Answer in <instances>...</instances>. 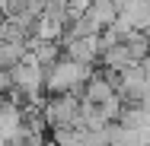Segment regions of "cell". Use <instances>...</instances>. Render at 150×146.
Masks as SVG:
<instances>
[{
  "instance_id": "obj_1",
  "label": "cell",
  "mask_w": 150,
  "mask_h": 146,
  "mask_svg": "<svg viewBox=\"0 0 150 146\" xmlns=\"http://www.w3.org/2000/svg\"><path fill=\"white\" fill-rule=\"evenodd\" d=\"M51 73H45V89L51 95H64V92H77L80 86L90 83V64H80V60H70L64 57L58 60L54 67H48Z\"/></svg>"
},
{
  "instance_id": "obj_5",
  "label": "cell",
  "mask_w": 150,
  "mask_h": 146,
  "mask_svg": "<svg viewBox=\"0 0 150 146\" xmlns=\"http://www.w3.org/2000/svg\"><path fill=\"white\" fill-rule=\"evenodd\" d=\"M118 89L112 86V80H105V76H90V83L83 86V102H90V105H102L105 98H112Z\"/></svg>"
},
{
  "instance_id": "obj_3",
  "label": "cell",
  "mask_w": 150,
  "mask_h": 146,
  "mask_svg": "<svg viewBox=\"0 0 150 146\" xmlns=\"http://www.w3.org/2000/svg\"><path fill=\"white\" fill-rule=\"evenodd\" d=\"M102 54V45H99V35H90V38H74L64 45V57L80 60V64H93V60Z\"/></svg>"
},
{
  "instance_id": "obj_4",
  "label": "cell",
  "mask_w": 150,
  "mask_h": 146,
  "mask_svg": "<svg viewBox=\"0 0 150 146\" xmlns=\"http://www.w3.org/2000/svg\"><path fill=\"white\" fill-rule=\"evenodd\" d=\"M90 19L99 29H112V26L118 22V0H93Z\"/></svg>"
},
{
  "instance_id": "obj_2",
  "label": "cell",
  "mask_w": 150,
  "mask_h": 146,
  "mask_svg": "<svg viewBox=\"0 0 150 146\" xmlns=\"http://www.w3.org/2000/svg\"><path fill=\"white\" fill-rule=\"evenodd\" d=\"M80 111H83V95H80V92L54 95V98H48L45 108H42L45 124H51V130H54V127H74V121L80 117Z\"/></svg>"
},
{
  "instance_id": "obj_8",
  "label": "cell",
  "mask_w": 150,
  "mask_h": 146,
  "mask_svg": "<svg viewBox=\"0 0 150 146\" xmlns=\"http://www.w3.org/2000/svg\"><path fill=\"white\" fill-rule=\"evenodd\" d=\"M26 38H13V41H0V67H16L26 57Z\"/></svg>"
},
{
  "instance_id": "obj_11",
  "label": "cell",
  "mask_w": 150,
  "mask_h": 146,
  "mask_svg": "<svg viewBox=\"0 0 150 146\" xmlns=\"http://www.w3.org/2000/svg\"><path fill=\"white\" fill-rule=\"evenodd\" d=\"M42 146H58V143H54V140H51V143H42Z\"/></svg>"
},
{
  "instance_id": "obj_7",
  "label": "cell",
  "mask_w": 150,
  "mask_h": 146,
  "mask_svg": "<svg viewBox=\"0 0 150 146\" xmlns=\"http://www.w3.org/2000/svg\"><path fill=\"white\" fill-rule=\"evenodd\" d=\"M51 140L58 146H86L90 143V130L86 127H54Z\"/></svg>"
},
{
  "instance_id": "obj_6",
  "label": "cell",
  "mask_w": 150,
  "mask_h": 146,
  "mask_svg": "<svg viewBox=\"0 0 150 146\" xmlns=\"http://www.w3.org/2000/svg\"><path fill=\"white\" fill-rule=\"evenodd\" d=\"M64 32H67V22H61L54 16H38L35 19V38H42V41H61Z\"/></svg>"
},
{
  "instance_id": "obj_10",
  "label": "cell",
  "mask_w": 150,
  "mask_h": 146,
  "mask_svg": "<svg viewBox=\"0 0 150 146\" xmlns=\"http://www.w3.org/2000/svg\"><path fill=\"white\" fill-rule=\"evenodd\" d=\"M144 32H147V57H150V29H144Z\"/></svg>"
},
{
  "instance_id": "obj_9",
  "label": "cell",
  "mask_w": 150,
  "mask_h": 146,
  "mask_svg": "<svg viewBox=\"0 0 150 146\" xmlns=\"http://www.w3.org/2000/svg\"><path fill=\"white\" fill-rule=\"evenodd\" d=\"M93 0H70V19H77V16H83V13H90Z\"/></svg>"
}]
</instances>
